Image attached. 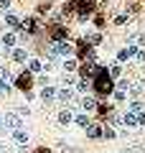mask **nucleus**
Here are the masks:
<instances>
[{"label":"nucleus","mask_w":145,"mask_h":153,"mask_svg":"<svg viewBox=\"0 0 145 153\" xmlns=\"http://www.w3.org/2000/svg\"><path fill=\"white\" fill-rule=\"evenodd\" d=\"M64 69H66V71H74V69H76V61H74V59H66V61H64Z\"/></svg>","instance_id":"21"},{"label":"nucleus","mask_w":145,"mask_h":153,"mask_svg":"<svg viewBox=\"0 0 145 153\" xmlns=\"http://www.w3.org/2000/svg\"><path fill=\"white\" fill-rule=\"evenodd\" d=\"M5 23H8V26H18V18L13 16V13H8V16H5Z\"/></svg>","instance_id":"23"},{"label":"nucleus","mask_w":145,"mask_h":153,"mask_svg":"<svg viewBox=\"0 0 145 153\" xmlns=\"http://www.w3.org/2000/svg\"><path fill=\"white\" fill-rule=\"evenodd\" d=\"M10 92V84H8V71L0 66V94H8Z\"/></svg>","instance_id":"6"},{"label":"nucleus","mask_w":145,"mask_h":153,"mask_svg":"<svg viewBox=\"0 0 145 153\" xmlns=\"http://www.w3.org/2000/svg\"><path fill=\"white\" fill-rule=\"evenodd\" d=\"M102 135L104 138H115V130H112V128H102Z\"/></svg>","instance_id":"26"},{"label":"nucleus","mask_w":145,"mask_h":153,"mask_svg":"<svg viewBox=\"0 0 145 153\" xmlns=\"http://www.w3.org/2000/svg\"><path fill=\"white\" fill-rule=\"evenodd\" d=\"M21 28H26L28 33H36V21H33V18H26V21H23V26Z\"/></svg>","instance_id":"14"},{"label":"nucleus","mask_w":145,"mask_h":153,"mask_svg":"<svg viewBox=\"0 0 145 153\" xmlns=\"http://www.w3.org/2000/svg\"><path fill=\"white\" fill-rule=\"evenodd\" d=\"M76 89H79V92H87V89H89V79H81V82H79V87H76Z\"/></svg>","instance_id":"24"},{"label":"nucleus","mask_w":145,"mask_h":153,"mask_svg":"<svg viewBox=\"0 0 145 153\" xmlns=\"http://www.w3.org/2000/svg\"><path fill=\"white\" fill-rule=\"evenodd\" d=\"M130 112H132V115H140V112H143V102H138V100H135V102L130 105Z\"/></svg>","instance_id":"19"},{"label":"nucleus","mask_w":145,"mask_h":153,"mask_svg":"<svg viewBox=\"0 0 145 153\" xmlns=\"http://www.w3.org/2000/svg\"><path fill=\"white\" fill-rule=\"evenodd\" d=\"M38 153H48V151H46V148H41V151H38Z\"/></svg>","instance_id":"31"},{"label":"nucleus","mask_w":145,"mask_h":153,"mask_svg":"<svg viewBox=\"0 0 145 153\" xmlns=\"http://www.w3.org/2000/svg\"><path fill=\"white\" fill-rule=\"evenodd\" d=\"M138 125H145V112H140V115H138Z\"/></svg>","instance_id":"29"},{"label":"nucleus","mask_w":145,"mask_h":153,"mask_svg":"<svg viewBox=\"0 0 145 153\" xmlns=\"http://www.w3.org/2000/svg\"><path fill=\"white\" fill-rule=\"evenodd\" d=\"M120 74H122V66H120V64L109 66V79H112V76H120Z\"/></svg>","instance_id":"18"},{"label":"nucleus","mask_w":145,"mask_h":153,"mask_svg":"<svg viewBox=\"0 0 145 153\" xmlns=\"http://www.w3.org/2000/svg\"><path fill=\"white\" fill-rule=\"evenodd\" d=\"M10 8V0H0V10H8Z\"/></svg>","instance_id":"27"},{"label":"nucleus","mask_w":145,"mask_h":153,"mask_svg":"<svg viewBox=\"0 0 145 153\" xmlns=\"http://www.w3.org/2000/svg\"><path fill=\"white\" fill-rule=\"evenodd\" d=\"M135 54H138V46L127 44V49H122V51H120V54H117V59H120V61H127V59H132Z\"/></svg>","instance_id":"5"},{"label":"nucleus","mask_w":145,"mask_h":153,"mask_svg":"<svg viewBox=\"0 0 145 153\" xmlns=\"http://www.w3.org/2000/svg\"><path fill=\"white\" fill-rule=\"evenodd\" d=\"M122 123H125L127 128H135V125H138V117H135L132 112H125V115H122Z\"/></svg>","instance_id":"9"},{"label":"nucleus","mask_w":145,"mask_h":153,"mask_svg":"<svg viewBox=\"0 0 145 153\" xmlns=\"http://www.w3.org/2000/svg\"><path fill=\"white\" fill-rule=\"evenodd\" d=\"M13 59H16V61H26V51H23V49H16V51H13Z\"/></svg>","instance_id":"20"},{"label":"nucleus","mask_w":145,"mask_h":153,"mask_svg":"<svg viewBox=\"0 0 145 153\" xmlns=\"http://www.w3.org/2000/svg\"><path fill=\"white\" fill-rule=\"evenodd\" d=\"M13 44H16V36H13V33H5V36H3V46H5V51L10 49Z\"/></svg>","instance_id":"15"},{"label":"nucleus","mask_w":145,"mask_h":153,"mask_svg":"<svg viewBox=\"0 0 145 153\" xmlns=\"http://www.w3.org/2000/svg\"><path fill=\"white\" fill-rule=\"evenodd\" d=\"M59 100H61V102H71V100H74V92H71V89H61V92H59Z\"/></svg>","instance_id":"13"},{"label":"nucleus","mask_w":145,"mask_h":153,"mask_svg":"<svg viewBox=\"0 0 145 153\" xmlns=\"http://www.w3.org/2000/svg\"><path fill=\"white\" fill-rule=\"evenodd\" d=\"M143 92H145V84L143 82H135L132 87H130V94H132V97H140Z\"/></svg>","instance_id":"11"},{"label":"nucleus","mask_w":145,"mask_h":153,"mask_svg":"<svg viewBox=\"0 0 145 153\" xmlns=\"http://www.w3.org/2000/svg\"><path fill=\"white\" fill-rule=\"evenodd\" d=\"M28 69H31V71H41V69H43V64H41L38 59H31V61H28Z\"/></svg>","instance_id":"17"},{"label":"nucleus","mask_w":145,"mask_h":153,"mask_svg":"<svg viewBox=\"0 0 145 153\" xmlns=\"http://www.w3.org/2000/svg\"><path fill=\"white\" fill-rule=\"evenodd\" d=\"M13 140H16L18 146H26L28 143V133L26 130H13Z\"/></svg>","instance_id":"7"},{"label":"nucleus","mask_w":145,"mask_h":153,"mask_svg":"<svg viewBox=\"0 0 145 153\" xmlns=\"http://www.w3.org/2000/svg\"><path fill=\"white\" fill-rule=\"evenodd\" d=\"M87 135L89 138H102V125H87Z\"/></svg>","instance_id":"8"},{"label":"nucleus","mask_w":145,"mask_h":153,"mask_svg":"<svg viewBox=\"0 0 145 153\" xmlns=\"http://www.w3.org/2000/svg\"><path fill=\"white\" fill-rule=\"evenodd\" d=\"M0 28H3V23H0Z\"/></svg>","instance_id":"32"},{"label":"nucleus","mask_w":145,"mask_h":153,"mask_svg":"<svg viewBox=\"0 0 145 153\" xmlns=\"http://www.w3.org/2000/svg\"><path fill=\"white\" fill-rule=\"evenodd\" d=\"M3 128L21 130V115H16V112H5V117H3Z\"/></svg>","instance_id":"3"},{"label":"nucleus","mask_w":145,"mask_h":153,"mask_svg":"<svg viewBox=\"0 0 145 153\" xmlns=\"http://www.w3.org/2000/svg\"><path fill=\"white\" fill-rule=\"evenodd\" d=\"M71 51H74V46L69 41H54V44L48 46V54L51 56H69Z\"/></svg>","instance_id":"2"},{"label":"nucleus","mask_w":145,"mask_h":153,"mask_svg":"<svg viewBox=\"0 0 145 153\" xmlns=\"http://www.w3.org/2000/svg\"><path fill=\"white\" fill-rule=\"evenodd\" d=\"M54 94H56V89H54V87H43V89H41V97H43V100H51Z\"/></svg>","instance_id":"16"},{"label":"nucleus","mask_w":145,"mask_h":153,"mask_svg":"<svg viewBox=\"0 0 145 153\" xmlns=\"http://www.w3.org/2000/svg\"><path fill=\"white\" fill-rule=\"evenodd\" d=\"M71 120H74V117H71L69 110H61V112H59V123H61V125H69Z\"/></svg>","instance_id":"12"},{"label":"nucleus","mask_w":145,"mask_h":153,"mask_svg":"<svg viewBox=\"0 0 145 153\" xmlns=\"http://www.w3.org/2000/svg\"><path fill=\"white\" fill-rule=\"evenodd\" d=\"M94 89H97L99 94H112V89H115L109 74L102 69V66H97V71H94Z\"/></svg>","instance_id":"1"},{"label":"nucleus","mask_w":145,"mask_h":153,"mask_svg":"<svg viewBox=\"0 0 145 153\" xmlns=\"http://www.w3.org/2000/svg\"><path fill=\"white\" fill-rule=\"evenodd\" d=\"M0 153H13L10 143H0Z\"/></svg>","instance_id":"25"},{"label":"nucleus","mask_w":145,"mask_h":153,"mask_svg":"<svg viewBox=\"0 0 145 153\" xmlns=\"http://www.w3.org/2000/svg\"><path fill=\"white\" fill-rule=\"evenodd\" d=\"M81 107H84L87 112H89V110L99 107V105H97V100H94V97H84V100H81Z\"/></svg>","instance_id":"10"},{"label":"nucleus","mask_w":145,"mask_h":153,"mask_svg":"<svg viewBox=\"0 0 145 153\" xmlns=\"http://www.w3.org/2000/svg\"><path fill=\"white\" fill-rule=\"evenodd\" d=\"M76 125H81V128H87V125H89V120H87V115H76Z\"/></svg>","instance_id":"22"},{"label":"nucleus","mask_w":145,"mask_h":153,"mask_svg":"<svg viewBox=\"0 0 145 153\" xmlns=\"http://www.w3.org/2000/svg\"><path fill=\"white\" fill-rule=\"evenodd\" d=\"M115 100H117V102H122V100H125V92H122V89H120V92H115Z\"/></svg>","instance_id":"28"},{"label":"nucleus","mask_w":145,"mask_h":153,"mask_svg":"<svg viewBox=\"0 0 145 153\" xmlns=\"http://www.w3.org/2000/svg\"><path fill=\"white\" fill-rule=\"evenodd\" d=\"M18 89H23V92H28V89H31V84H33V79H31V74H26V71H23L21 76H18Z\"/></svg>","instance_id":"4"},{"label":"nucleus","mask_w":145,"mask_h":153,"mask_svg":"<svg viewBox=\"0 0 145 153\" xmlns=\"http://www.w3.org/2000/svg\"><path fill=\"white\" fill-rule=\"evenodd\" d=\"M0 130H3V115H0Z\"/></svg>","instance_id":"30"}]
</instances>
